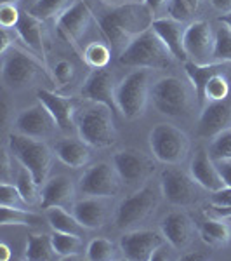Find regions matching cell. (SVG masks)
<instances>
[{
    "label": "cell",
    "instance_id": "cell-1",
    "mask_svg": "<svg viewBox=\"0 0 231 261\" xmlns=\"http://www.w3.org/2000/svg\"><path fill=\"white\" fill-rule=\"evenodd\" d=\"M94 16L104 39L108 40L117 56H120L136 37L150 30L155 21L153 11L145 2H137V0L101 7Z\"/></svg>",
    "mask_w": 231,
    "mask_h": 261
},
{
    "label": "cell",
    "instance_id": "cell-2",
    "mask_svg": "<svg viewBox=\"0 0 231 261\" xmlns=\"http://www.w3.org/2000/svg\"><path fill=\"white\" fill-rule=\"evenodd\" d=\"M174 61V54L151 28L136 37L119 56L120 65L129 68L167 70Z\"/></svg>",
    "mask_w": 231,
    "mask_h": 261
},
{
    "label": "cell",
    "instance_id": "cell-3",
    "mask_svg": "<svg viewBox=\"0 0 231 261\" xmlns=\"http://www.w3.org/2000/svg\"><path fill=\"white\" fill-rule=\"evenodd\" d=\"M151 96V70L136 68L119 82L117 107L125 119L136 120L142 117Z\"/></svg>",
    "mask_w": 231,
    "mask_h": 261
},
{
    "label": "cell",
    "instance_id": "cell-4",
    "mask_svg": "<svg viewBox=\"0 0 231 261\" xmlns=\"http://www.w3.org/2000/svg\"><path fill=\"white\" fill-rule=\"evenodd\" d=\"M77 133L82 141L94 148H106L117 141V129L113 112L104 105L92 103L78 115Z\"/></svg>",
    "mask_w": 231,
    "mask_h": 261
},
{
    "label": "cell",
    "instance_id": "cell-5",
    "mask_svg": "<svg viewBox=\"0 0 231 261\" xmlns=\"http://www.w3.org/2000/svg\"><path fill=\"white\" fill-rule=\"evenodd\" d=\"M9 151L21 166H24L35 176L39 185H44L47 181L50 166H52V151L44 141L24 136L21 133L11 134Z\"/></svg>",
    "mask_w": 231,
    "mask_h": 261
},
{
    "label": "cell",
    "instance_id": "cell-6",
    "mask_svg": "<svg viewBox=\"0 0 231 261\" xmlns=\"http://www.w3.org/2000/svg\"><path fill=\"white\" fill-rule=\"evenodd\" d=\"M150 98L153 99L155 108L162 115L181 117L191 110L193 98H196V96L195 91L190 89L184 81L174 77V75H167V77L158 79L151 86Z\"/></svg>",
    "mask_w": 231,
    "mask_h": 261
},
{
    "label": "cell",
    "instance_id": "cell-7",
    "mask_svg": "<svg viewBox=\"0 0 231 261\" xmlns=\"http://www.w3.org/2000/svg\"><path fill=\"white\" fill-rule=\"evenodd\" d=\"M150 148L157 161L167 166H178L190 153V138L176 125L158 124L150 133Z\"/></svg>",
    "mask_w": 231,
    "mask_h": 261
},
{
    "label": "cell",
    "instance_id": "cell-8",
    "mask_svg": "<svg viewBox=\"0 0 231 261\" xmlns=\"http://www.w3.org/2000/svg\"><path fill=\"white\" fill-rule=\"evenodd\" d=\"M158 205V192L153 187H145L125 197L115 211V225L120 230H129L142 223Z\"/></svg>",
    "mask_w": 231,
    "mask_h": 261
},
{
    "label": "cell",
    "instance_id": "cell-9",
    "mask_svg": "<svg viewBox=\"0 0 231 261\" xmlns=\"http://www.w3.org/2000/svg\"><path fill=\"white\" fill-rule=\"evenodd\" d=\"M160 188L162 195L170 204L186 207V205L195 204L200 199L201 187L193 179V176L186 174L184 171L176 169V167H167V169L162 171Z\"/></svg>",
    "mask_w": 231,
    "mask_h": 261
},
{
    "label": "cell",
    "instance_id": "cell-10",
    "mask_svg": "<svg viewBox=\"0 0 231 261\" xmlns=\"http://www.w3.org/2000/svg\"><path fill=\"white\" fill-rule=\"evenodd\" d=\"M120 181L115 166H110L108 162H98L85 169L78 181V188L83 195L110 199L119 193Z\"/></svg>",
    "mask_w": 231,
    "mask_h": 261
},
{
    "label": "cell",
    "instance_id": "cell-11",
    "mask_svg": "<svg viewBox=\"0 0 231 261\" xmlns=\"http://www.w3.org/2000/svg\"><path fill=\"white\" fill-rule=\"evenodd\" d=\"M184 50L195 65L214 63V28L209 21H193L184 32Z\"/></svg>",
    "mask_w": 231,
    "mask_h": 261
},
{
    "label": "cell",
    "instance_id": "cell-12",
    "mask_svg": "<svg viewBox=\"0 0 231 261\" xmlns=\"http://www.w3.org/2000/svg\"><path fill=\"white\" fill-rule=\"evenodd\" d=\"M40 73V66L21 50L12 49L4 54L2 77L7 87L11 89H24L32 86Z\"/></svg>",
    "mask_w": 231,
    "mask_h": 261
},
{
    "label": "cell",
    "instance_id": "cell-13",
    "mask_svg": "<svg viewBox=\"0 0 231 261\" xmlns=\"http://www.w3.org/2000/svg\"><path fill=\"white\" fill-rule=\"evenodd\" d=\"M117 87L119 82L115 73L108 68H94V71L87 77L85 84L82 86V96L91 103L104 105L115 113L119 112L117 107Z\"/></svg>",
    "mask_w": 231,
    "mask_h": 261
},
{
    "label": "cell",
    "instance_id": "cell-14",
    "mask_svg": "<svg viewBox=\"0 0 231 261\" xmlns=\"http://www.w3.org/2000/svg\"><path fill=\"white\" fill-rule=\"evenodd\" d=\"M94 11L91 9V6L85 0H77L66 9L63 14L57 18V30L66 40H70L75 45V49L78 47V42L82 40V37L85 35L87 28L91 27L92 19H94Z\"/></svg>",
    "mask_w": 231,
    "mask_h": 261
},
{
    "label": "cell",
    "instance_id": "cell-15",
    "mask_svg": "<svg viewBox=\"0 0 231 261\" xmlns=\"http://www.w3.org/2000/svg\"><path fill=\"white\" fill-rule=\"evenodd\" d=\"M113 166L119 172L120 179L127 185H137L145 181L153 172L155 166L148 155L142 151L127 148L120 150L113 155Z\"/></svg>",
    "mask_w": 231,
    "mask_h": 261
},
{
    "label": "cell",
    "instance_id": "cell-16",
    "mask_svg": "<svg viewBox=\"0 0 231 261\" xmlns=\"http://www.w3.org/2000/svg\"><path fill=\"white\" fill-rule=\"evenodd\" d=\"M165 242V237L155 230H134L120 239V249L127 259L151 261L155 251Z\"/></svg>",
    "mask_w": 231,
    "mask_h": 261
},
{
    "label": "cell",
    "instance_id": "cell-17",
    "mask_svg": "<svg viewBox=\"0 0 231 261\" xmlns=\"http://www.w3.org/2000/svg\"><path fill=\"white\" fill-rule=\"evenodd\" d=\"M16 127L24 136L44 140V138H47L54 133L57 124L52 119V115L49 113L47 108L42 103H39V105H32V107L19 112V115L16 117Z\"/></svg>",
    "mask_w": 231,
    "mask_h": 261
},
{
    "label": "cell",
    "instance_id": "cell-18",
    "mask_svg": "<svg viewBox=\"0 0 231 261\" xmlns=\"http://www.w3.org/2000/svg\"><path fill=\"white\" fill-rule=\"evenodd\" d=\"M37 98L49 113L52 119L56 120L57 129L65 130V133H71L77 129V122H75V112H77V101L71 96H63L49 89H39L37 91Z\"/></svg>",
    "mask_w": 231,
    "mask_h": 261
},
{
    "label": "cell",
    "instance_id": "cell-19",
    "mask_svg": "<svg viewBox=\"0 0 231 261\" xmlns=\"http://www.w3.org/2000/svg\"><path fill=\"white\" fill-rule=\"evenodd\" d=\"M162 235L172 249L183 251L193 241V221L186 213L172 211L160 223Z\"/></svg>",
    "mask_w": 231,
    "mask_h": 261
},
{
    "label": "cell",
    "instance_id": "cell-20",
    "mask_svg": "<svg viewBox=\"0 0 231 261\" xmlns=\"http://www.w3.org/2000/svg\"><path fill=\"white\" fill-rule=\"evenodd\" d=\"M151 30L160 37L163 44L174 54L176 60L183 63L188 61L186 50H184V32H186V27H184L183 21H178L170 18V16L155 18L153 24H151Z\"/></svg>",
    "mask_w": 231,
    "mask_h": 261
},
{
    "label": "cell",
    "instance_id": "cell-21",
    "mask_svg": "<svg viewBox=\"0 0 231 261\" xmlns=\"http://www.w3.org/2000/svg\"><path fill=\"white\" fill-rule=\"evenodd\" d=\"M231 127V105L228 101H211L204 107L198 120V133L205 138H214Z\"/></svg>",
    "mask_w": 231,
    "mask_h": 261
},
{
    "label": "cell",
    "instance_id": "cell-22",
    "mask_svg": "<svg viewBox=\"0 0 231 261\" xmlns=\"http://www.w3.org/2000/svg\"><path fill=\"white\" fill-rule=\"evenodd\" d=\"M190 174L204 190H207L211 193L226 187L219 174V169H217L216 162L212 161L209 151L205 148L196 150L195 157H193V161H191V166H190Z\"/></svg>",
    "mask_w": 231,
    "mask_h": 261
},
{
    "label": "cell",
    "instance_id": "cell-23",
    "mask_svg": "<svg viewBox=\"0 0 231 261\" xmlns=\"http://www.w3.org/2000/svg\"><path fill=\"white\" fill-rule=\"evenodd\" d=\"M75 199V185L66 176H54L42 185L40 207H68Z\"/></svg>",
    "mask_w": 231,
    "mask_h": 261
},
{
    "label": "cell",
    "instance_id": "cell-24",
    "mask_svg": "<svg viewBox=\"0 0 231 261\" xmlns=\"http://www.w3.org/2000/svg\"><path fill=\"white\" fill-rule=\"evenodd\" d=\"M73 214L87 230H96L106 223L108 205L104 197H87L73 204Z\"/></svg>",
    "mask_w": 231,
    "mask_h": 261
},
{
    "label": "cell",
    "instance_id": "cell-25",
    "mask_svg": "<svg viewBox=\"0 0 231 261\" xmlns=\"http://www.w3.org/2000/svg\"><path fill=\"white\" fill-rule=\"evenodd\" d=\"M19 39L26 44V47L32 53L42 54L45 53V42H44V21L33 16L30 11L21 12L19 23L16 27Z\"/></svg>",
    "mask_w": 231,
    "mask_h": 261
},
{
    "label": "cell",
    "instance_id": "cell-26",
    "mask_svg": "<svg viewBox=\"0 0 231 261\" xmlns=\"http://www.w3.org/2000/svg\"><path fill=\"white\" fill-rule=\"evenodd\" d=\"M54 153L65 166L71 169H80L87 166L91 161V150L89 145L82 140H73V138H65L54 145Z\"/></svg>",
    "mask_w": 231,
    "mask_h": 261
},
{
    "label": "cell",
    "instance_id": "cell-27",
    "mask_svg": "<svg viewBox=\"0 0 231 261\" xmlns=\"http://www.w3.org/2000/svg\"><path fill=\"white\" fill-rule=\"evenodd\" d=\"M184 70H186V75H188V79H190L191 89L195 91L196 99H198L200 105H204L205 86H207L209 79H211L214 73H219V71H222V63L195 65V63H191V61H186L184 63Z\"/></svg>",
    "mask_w": 231,
    "mask_h": 261
},
{
    "label": "cell",
    "instance_id": "cell-28",
    "mask_svg": "<svg viewBox=\"0 0 231 261\" xmlns=\"http://www.w3.org/2000/svg\"><path fill=\"white\" fill-rule=\"evenodd\" d=\"M47 221L52 226L54 231H63V233H73L83 237L85 226L75 218L73 213H68L66 207H50L47 209Z\"/></svg>",
    "mask_w": 231,
    "mask_h": 261
},
{
    "label": "cell",
    "instance_id": "cell-29",
    "mask_svg": "<svg viewBox=\"0 0 231 261\" xmlns=\"http://www.w3.org/2000/svg\"><path fill=\"white\" fill-rule=\"evenodd\" d=\"M56 251L52 246V235L47 233H32L28 235L24 259L28 261H49L56 258Z\"/></svg>",
    "mask_w": 231,
    "mask_h": 261
},
{
    "label": "cell",
    "instance_id": "cell-30",
    "mask_svg": "<svg viewBox=\"0 0 231 261\" xmlns=\"http://www.w3.org/2000/svg\"><path fill=\"white\" fill-rule=\"evenodd\" d=\"M200 237L205 244L211 247H221L229 242L231 239V226L222 221V218L217 220H207L200 225Z\"/></svg>",
    "mask_w": 231,
    "mask_h": 261
},
{
    "label": "cell",
    "instance_id": "cell-31",
    "mask_svg": "<svg viewBox=\"0 0 231 261\" xmlns=\"http://www.w3.org/2000/svg\"><path fill=\"white\" fill-rule=\"evenodd\" d=\"M42 223L39 214H33L21 207H7L0 205V225H21V226H37Z\"/></svg>",
    "mask_w": 231,
    "mask_h": 261
},
{
    "label": "cell",
    "instance_id": "cell-32",
    "mask_svg": "<svg viewBox=\"0 0 231 261\" xmlns=\"http://www.w3.org/2000/svg\"><path fill=\"white\" fill-rule=\"evenodd\" d=\"M52 246L60 258H71V256H77L83 251L80 235L63 233V231H54L52 233Z\"/></svg>",
    "mask_w": 231,
    "mask_h": 261
},
{
    "label": "cell",
    "instance_id": "cell-33",
    "mask_svg": "<svg viewBox=\"0 0 231 261\" xmlns=\"http://www.w3.org/2000/svg\"><path fill=\"white\" fill-rule=\"evenodd\" d=\"M73 2L77 0H37L30 7V12L42 21L52 18L57 19Z\"/></svg>",
    "mask_w": 231,
    "mask_h": 261
},
{
    "label": "cell",
    "instance_id": "cell-34",
    "mask_svg": "<svg viewBox=\"0 0 231 261\" xmlns=\"http://www.w3.org/2000/svg\"><path fill=\"white\" fill-rule=\"evenodd\" d=\"M16 187L19 188L21 195H23L24 202L28 205L37 204L40 199V190H39V181L35 179V176L32 174L30 171L26 169L24 166L19 167L18 171V178H16Z\"/></svg>",
    "mask_w": 231,
    "mask_h": 261
},
{
    "label": "cell",
    "instance_id": "cell-35",
    "mask_svg": "<svg viewBox=\"0 0 231 261\" xmlns=\"http://www.w3.org/2000/svg\"><path fill=\"white\" fill-rule=\"evenodd\" d=\"M214 63H231V28L224 23L214 30Z\"/></svg>",
    "mask_w": 231,
    "mask_h": 261
},
{
    "label": "cell",
    "instance_id": "cell-36",
    "mask_svg": "<svg viewBox=\"0 0 231 261\" xmlns=\"http://www.w3.org/2000/svg\"><path fill=\"white\" fill-rule=\"evenodd\" d=\"M82 58L91 68H106L111 60V47L103 42H91L83 50Z\"/></svg>",
    "mask_w": 231,
    "mask_h": 261
},
{
    "label": "cell",
    "instance_id": "cell-37",
    "mask_svg": "<svg viewBox=\"0 0 231 261\" xmlns=\"http://www.w3.org/2000/svg\"><path fill=\"white\" fill-rule=\"evenodd\" d=\"M229 94V82L228 79L222 75V71L219 73H214L209 79L207 86L204 91V105L211 103V101H224Z\"/></svg>",
    "mask_w": 231,
    "mask_h": 261
},
{
    "label": "cell",
    "instance_id": "cell-38",
    "mask_svg": "<svg viewBox=\"0 0 231 261\" xmlns=\"http://www.w3.org/2000/svg\"><path fill=\"white\" fill-rule=\"evenodd\" d=\"M200 7V0H170L167 14L170 18L188 23Z\"/></svg>",
    "mask_w": 231,
    "mask_h": 261
},
{
    "label": "cell",
    "instance_id": "cell-39",
    "mask_svg": "<svg viewBox=\"0 0 231 261\" xmlns=\"http://www.w3.org/2000/svg\"><path fill=\"white\" fill-rule=\"evenodd\" d=\"M87 258L92 261H108L115 258V246L111 241L103 237L92 239L87 246Z\"/></svg>",
    "mask_w": 231,
    "mask_h": 261
},
{
    "label": "cell",
    "instance_id": "cell-40",
    "mask_svg": "<svg viewBox=\"0 0 231 261\" xmlns=\"http://www.w3.org/2000/svg\"><path fill=\"white\" fill-rule=\"evenodd\" d=\"M209 155H211L214 162L231 159V127L214 136L211 148H209Z\"/></svg>",
    "mask_w": 231,
    "mask_h": 261
},
{
    "label": "cell",
    "instance_id": "cell-41",
    "mask_svg": "<svg viewBox=\"0 0 231 261\" xmlns=\"http://www.w3.org/2000/svg\"><path fill=\"white\" fill-rule=\"evenodd\" d=\"M0 205H7V207H26V202H24L23 195H21L19 188L16 185H11L7 181L0 183Z\"/></svg>",
    "mask_w": 231,
    "mask_h": 261
},
{
    "label": "cell",
    "instance_id": "cell-42",
    "mask_svg": "<svg viewBox=\"0 0 231 261\" xmlns=\"http://www.w3.org/2000/svg\"><path fill=\"white\" fill-rule=\"evenodd\" d=\"M75 79V65L68 60H60L54 65V81L60 86H68Z\"/></svg>",
    "mask_w": 231,
    "mask_h": 261
},
{
    "label": "cell",
    "instance_id": "cell-43",
    "mask_svg": "<svg viewBox=\"0 0 231 261\" xmlns=\"http://www.w3.org/2000/svg\"><path fill=\"white\" fill-rule=\"evenodd\" d=\"M21 12L18 11V7L14 4H0V24L2 28H16L19 23Z\"/></svg>",
    "mask_w": 231,
    "mask_h": 261
},
{
    "label": "cell",
    "instance_id": "cell-44",
    "mask_svg": "<svg viewBox=\"0 0 231 261\" xmlns=\"http://www.w3.org/2000/svg\"><path fill=\"white\" fill-rule=\"evenodd\" d=\"M211 204L217 207H231V187H224L214 192L211 197Z\"/></svg>",
    "mask_w": 231,
    "mask_h": 261
},
{
    "label": "cell",
    "instance_id": "cell-45",
    "mask_svg": "<svg viewBox=\"0 0 231 261\" xmlns=\"http://www.w3.org/2000/svg\"><path fill=\"white\" fill-rule=\"evenodd\" d=\"M216 166L219 169V174L226 187H231V159H224V161H216Z\"/></svg>",
    "mask_w": 231,
    "mask_h": 261
},
{
    "label": "cell",
    "instance_id": "cell-46",
    "mask_svg": "<svg viewBox=\"0 0 231 261\" xmlns=\"http://www.w3.org/2000/svg\"><path fill=\"white\" fill-rule=\"evenodd\" d=\"M145 4L153 11V14L157 16V14H162V12H167L170 0H145Z\"/></svg>",
    "mask_w": 231,
    "mask_h": 261
},
{
    "label": "cell",
    "instance_id": "cell-47",
    "mask_svg": "<svg viewBox=\"0 0 231 261\" xmlns=\"http://www.w3.org/2000/svg\"><path fill=\"white\" fill-rule=\"evenodd\" d=\"M11 172V162H9V153L6 150H2V181H7V174Z\"/></svg>",
    "mask_w": 231,
    "mask_h": 261
},
{
    "label": "cell",
    "instance_id": "cell-48",
    "mask_svg": "<svg viewBox=\"0 0 231 261\" xmlns=\"http://www.w3.org/2000/svg\"><path fill=\"white\" fill-rule=\"evenodd\" d=\"M212 6L221 12H229L231 11V0H211Z\"/></svg>",
    "mask_w": 231,
    "mask_h": 261
},
{
    "label": "cell",
    "instance_id": "cell-49",
    "mask_svg": "<svg viewBox=\"0 0 231 261\" xmlns=\"http://www.w3.org/2000/svg\"><path fill=\"white\" fill-rule=\"evenodd\" d=\"M183 259L184 261H205V259H209V254H204V252L195 251V252H190V254L183 256Z\"/></svg>",
    "mask_w": 231,
    "mask_h": 261
},
{
    "label": "cell",
    "instance_id": "cell-50",
    "mask_svg": "<svg viewBox=\"0 0 231 261\" xmlns=\"http://www.w3.org/2000/svg\"><path fill=\"white\" fill-rule=\"evenodd\" d=\"M212 209L217 218H231V207H217V205H212Z\"/></svg>",
    "mask_w": 231,
    "mask_h": 261
},
{
    "label": "cell",
    "instance_id": "cell-51",
    "mask_svg": "<svg viewBox=\"0 0 231 261\" xmlns=\"http://www.w3.org/2000/svg\"><path fill=\"white\" fill-rule=\"evenodd\" d=\"M0 259L2 261L11 259V249L7 247V244H0Z\"/></svg>",
    "mask_w": 231,
    "mask_h": 261
},
{
    "label": "cell",
    "instance_id": "cell-52",
    "mask_svg": "<svg viewBox=\"0 0 231 261\" xmlns=\"http://www.w3.org/2000/svg\"><path fill=\"white\" fill-rule=\"evenodd\" d=\"M7 117H9V105H7V99H6V96H4V99H2V124L4 125L7 124Z\"/></svg>",
    "mask_w": 231,
    "mask_h": 261
},
{
    "label": "cell",
    "instance_id": "cell-53",
    "mask_svg": "<svg viewBox=\"0 0 231 261\" xmlns=\"http://www.w3.org/2000/svg\"><path fill=\"white\" fill-rule=\"evenodd\" d=\"M219 23H224L226 27L231 28V11L229 12H224L222 16H219Z\"/></svg>",
    "mask_w": 231,
    "mask_h": 261
},
{
    "label": "cell",
    "instance_id": "cell-54",
    "mask_svg": "<svg viewBox=\"0 0 231 261\" xmlns=\"http://www.w3.org/2000/svg\"><path fill=\"white\" fill-rule=\"evenodd\" d=\"M108 6H119V4H127V2H134V0H103Z\"/></svg>",
    "mask_w": 231,
    "mask_h": 261
},
{
    "label": "cell",
    "instance_id": "cell-55",
    "mask_svg": "<svg viewBox=\"0 0 231 261\" xmlns=\"http://www.w3.org/2000/svg\"><path fill=\"white\" fill-rule=\"evenodd\" d=\"M0 2H2V4H14V6H16V4L21 2V0H0Z\"/></svg>",
    "mask_w": 231,
    "mask_h": 261
},
{
    "label": "cell",
    "instance_id": "cell-56",
    "mask_svg": "<svg viewBox=\"0 0 231 261\" xmlns=\"http://www.w3.org/2000/svg\"><path fill=\"white\" fill-rule=\"evenodd\" d=\"M137 2H145V0H137Z\"/></svg>",
    "mask_w": 231,
    "mask_h": 261
}]
</instances>
